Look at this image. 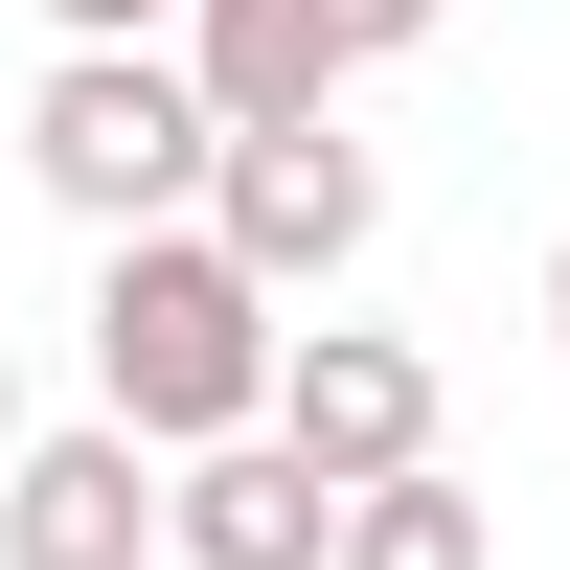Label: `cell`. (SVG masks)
I'll return each mask as SVG.
<instances>
[{"mask_svg": "<svg viewBox=\"0 0 570 570\" xmlns=\"http://www.w3.org/2000/svg\"><path fill=\"white\" fill-rule=\"evenodd\" d=\"M274 274L228 252V228H115V274H91V389H115V434L137 456H206V434H252L274 411Z\"/></svg>", "mask_w": 570, "mask_h": 570, "instance_id": "obj_1", "label": "cell"}, {"mask_svg": "<svg viewBox=\"0 0 570 570\" xmlns=\"http://www.w3.org/2000/svg\"><path fill=\"white\" fill-rule=\"evenodd\" d=\"M206 160H228V115H206V69H160V46H69L46 115H23V183L69 228H183Z\"/></svg>", "mask_w": 570, "mask_h": 570, "instance_id": "obj_2", "label": "cell"}, {"mask_svg": "<svg viewBox=\"0 0 570 570\" xmlns=\"http://www.w3.org/2000/svg\"><path fill=\"white\" fill-rule=\"evenodd\" d=\"M206 228L274 274V297H343V274H365V228H389V160H365L343 115H228V160H206Z\"/></svg>", "mask_w": 570, "mask_h": 570, "instance_id": "obj_3", "label": "cell"}, {"mask_svg": "<svg viewBox=\"0 0 570 570\" xmlns=\"http://www.w3.org/2000/svg\"><path fill=\"white\" fill-rule=\"evenodd\" d=\"M252 434L320 456V480H411V456H434V343H389V320H297Z\"/></svg>", "mask_w": 570, "mask_h": 570, "instance_id": "obj_4", "label": "cell"}, {"mask_svg": "<svg viewBox=\"0 0 570 570\" xmlns=\"http://www.w3.org/2000/svg\"><path fill=\"white\" fill-rule=\"evenodd\" d=\"M434 46V0H183V69L206 115H343V69Z\"/></svg>", "mask_w": 570, "mask_h": 570, "instance_id": "obj_5", "label": "cell"}, {"mask_svg": "<svg viewBox=\"0 0 570 570\" xmlns=\"http://www.w3.org/2000/svg\"><path fill=\"white\" fill-rule=\"evenodd\" d=\"M0 570H160V456L91 411V434L0 456Z\"/></svg>", "mask_w": 570, "mask_h": 570, "instance_id": "obj_6", "label": "cell"}, {"mask_svg": "<svg viewBox=\"0 0 570 570\" xmlns=\"http://www.w3.org/2000/svg\"><path fill=\"white\" fill-rule=\"evenodd\" d=\"M320 525H343V480H320V456H274V434L160 456V570H320Z\"/></svg>", "mask_w": 570, "mask_h": 570, "instance_id": "obj_7", "label": "cell"}, {"mask_svg": "<svg viewBox=\"0 0 570 570\" xmlns=\"http://www.w3.org/2000/svg\"><path fill=\"white\" fill-rule=\"evenodd\" d=\"M320 570H502V525L411 456V480H343V525H320Z\"/></svg>", "mask_w": 570, "mask_h": 570, "instance_id": "obj_8", "label": "cell"}, {"mask_svg": "<svg viewBox=\"0 0 570 570\" xmlns=\"http://www.w3.org/2000/svg\"><path fill=\"white\" fill-rule=\"evenodd\" d=\"M46 23H69V46H160L183 0H46Z\"/></svg>", "mask_w": 570, "mask_h": 570, "instance_id": "obj_9", "label": "cell"}, {"mask_svg": "<svg viewBox=\"0 0 570 570\" xmlns=\"http://www.w3.org/2000/svg\"><path fill=\"white\" fill-rule=\"evenodd\" d=\"M0 456H23V365H0Z\"/></svg>", "mask_w": 570, "mask_h": 570, "instance_id": "obj_10", "label": "cell"}, {"mask_svg": "<svg viewBox=\"0 0 570 570\" xmlns=\"http://www.w3.org/2000/svg\"><path fill=\"white\" fill-rule=\"evenodd\" d=\"M548 343H570V252H548Z\"/></svg>", "mask_w": 570, "mask_h": 570, "instance_id": "obj_11", "label": "cell"}]
</instances>
